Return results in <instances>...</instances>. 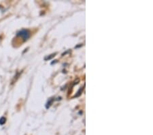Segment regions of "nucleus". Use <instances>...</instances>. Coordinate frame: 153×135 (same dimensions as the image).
Returning <instances> with one entry per match:
<instances>
[{
	"instance_id": "1",
	"label": "nucleus",
	"mask_w": 153,
	"mask_h": 135,
	"mask_svg": "<svg viewBox=\"0 0 153 135\" xmlns=\"http://www.w3.org/2000/svg\"><path fill=\"white\" fill-rule=\"evenodd\" d=\"M17 36L22 38L23 40L25 41V40H27L30 36V32L27 30H22L17 33Z\"/></svg>"
},
{
	"instance_id": "2",
	"label": "nucleus",
	"mask_w": 153,
	"mask_h": 135,
	"mask_svg": "<svg viewBox=\"0 0 153 135\" xmlns=\"http://www.w3.org/2000/svg\"><path fill=\"white\" fill-rule=\"evenodd\" d=\"M6 122V119L4 117L0 118V125H3Z\"/></svg>"
}]
</instances>
